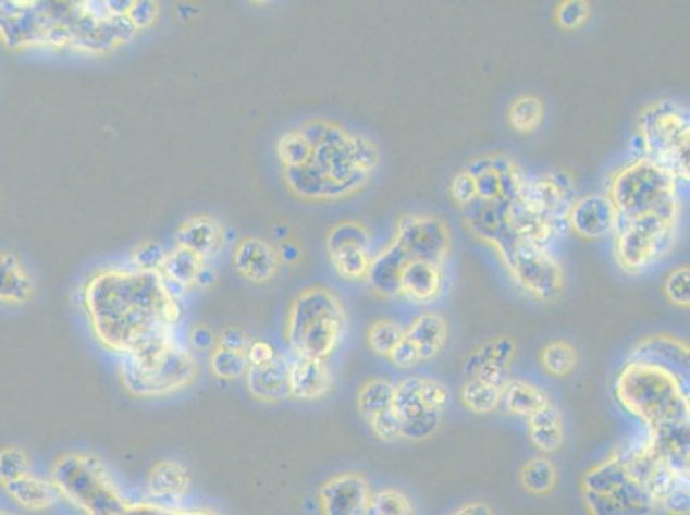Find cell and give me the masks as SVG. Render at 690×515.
I'll use <instances>...</instances> for the list:
<instances>
[{"instance_id": "8992f818", "label": "cell", "mask_w": 690, "mask_h": 515, "mask_svg": "<svg viewBox=\"0 0 690 515\" xmlns=\"http://www.w3.org/2000/svg\"><path fill=\"white\" fill-rule=\"evenodd\" d=\"M677 184L665 167L644 155L615 172L606 196L614 204L618 219L660 217L678 222L682 205Z\"/></svg>"}, {"instance_id": "d6986e66", "label": "cell", "mask_w": 690, "mask_h": 515, "mask_svg": "<svg viewBox=\"0 0 690 515\" xmlns=\"http://www.w3.org/2000/svg\"><path fill=\"white\" fill-rule=\"evenodd\" d=\"M508 205L510 201H481L475 199L471 205L463 208L464 222L467 229L478 240L490 244L496 253L507 248L512 241L517 240L508 225Z\"/></svg>"}, {"instance_id": "ac0fdd59", "label": "cell", "mask_w": 690, "mask_h": 515, "mask_svg": "<svg viewBox=\"0 0 690 515\" xmlns=\"http://www.w3.org/2000/svg\"><path fill=\"white\" fill-rule=\"evenodd\" d=\"M567 223L582 240L601 241L617 232L618 213L608 196L594 193L574 199Z\"/></svg>"}, {"instance_id": "d4e9b609", "label": "cell", "mask_w": 690, "mask_h": 515, "mask_svg": "<svg viewBox=\"0 0 690 515\" xmlns=\"http://www.w3.org/2000/svg\"><path fill=\"white\" fill-rule=\"evenodd\" d=\"M288 369L291 361L281 353L267 365L249 366L244 378L251 397L263 404H279L291 398Z\"/></svg>"}, {"instance_id": "c3c4849f", "label": "cell", "mask_w": 690, "mask_h": 515, "mask_svg": "<svg viewBox=\"0 0 690 515\" xmlns=\"http://www.w3.org/2000/svg\"><path fill=\"white\" fill-rule=\"evenodd\" d=\"M165 256L167 252L162 244L147 241V243L139 244L133 253V263L139 272L160 273Z\"/></svg>"}, {"instance_id": "9f6ffc18", "label": "cell", "mask_w": 690, "mask_h": 515, "mask_svg": "<svg viewBox=\"0 0 690 515\" xmlns=\"http://www.w3.org/2000/svg\"><path fill=\"white\" fill-rule=\"evenodd\" d=\"M447 515H493L492 507L488 503L475 500V502L464 503L459 508Z\"/></svg>"}, {"instance_id": "ffe728a7", "label": "cell", "mask_w": 690, "mask_h": 515, "mask_svg": "<svg viewBox=\"0 0 690 515\" xmlns=\"http://www.w3.org/2000/svg\"><path fill=\"white\" fill-rule=\"evenodd\" d=\"M517 354V344L510 335L492 339L478 345L469 356H467L466 371L467 378H480L483 382L493 383L496 387H504L510 373L512 363Z\"/></svg>"}, {"instance_id": "816d5d0a", "label": "cell", "mask_w": 690, "mask_h": 515, "mask_svg": "<svg viewBox=\"0 0 690 515\" xmlns=\"http://www.w3.org/2000/svg\"><path fill=\"white\" fill-rule=\"evenodd\" d=\"M392 365L398 369H412L415 366H418L421 361V356H419V351L416 350V345L409 341V339H404L401 344L395 347L394 353L389 356Z\"/></svg>"}, {"instance_id": "ab89813d", "label": "cell", "mask_w": 690, "mask_h": 515, "mask_svg": "<svg viewBox=\"0 0 690 515\" xmlns=\"http://www.w3.org/2000/svg\"><path fill=\"white\" fill-rule=\"evenodd\" d=\"M406 339V329L391 318H380L366 330V344L378 356L389 357Z\"/></svg>"}, {"instance_id": "7bdbcfd3", "label": "cell", "mask_w": 690, "mask_h": 515, "mask_svg": "<svg viewBox=\"0 0 690 515\" xmlns=\"http://www.w3.org/2000/svg\"><path fill=\"white\" fill-rule=\"evenodd\" d=\"M276 155L284 167L303 165L311 155V143L303 131H288L276 143Z\"/></svg>"}, {"instance_id": "5bb4252c", "label": "cell", "mask_w": 690, "mask_h": 515, "mask_svg": "<svg viewBox=\"0 0 690 515\" xmlns=\"http://www.w3.org/2000/svg\"><path fill=\"white\" fill-rule=\"evenodd\" d=\"M330 263L341 279L349 282L366 280L371 265V234L365 223L344 220L326 234Z\"/></svg>"}, {"instance_id": "681fc988", "label": "cell", "mask_w": 690, "mask_h": 515, "mask_svg": "<svg viewBox=\"0 0 690 515\" xmlns=\"http://www.w3.org/2000/svg\"><path fill=\"white\" fill-rule=\"evenodd\" d=\"M451 196L457 207L463 210L467 205H471L476 199L475 177L466 169L457 172L452 179Z\"/></svg>"}, {"instance_id": "7402d4cb", "label": "cell", "mask_w": 690, "mask_h": 515, "mask_svg": "<svg viewBox=\"0 0 690 515\" xmlns=\"http://www.w3.org/2000/svg\"><path fill=\"white\" fill-rule=\"evenodd\" d=\"M232 263L243 279L252 284H264L275 277L281 265V256L279 249L273 248L269 241L246 237L239 241L234 249Z\"/></svg>"}, {"instance_id": "8fae6325", "label": "cell", "mask_w": 690, "mask_h": 515, "mask_svg": "<svg viewBox=\"0 0 690 515\" xmlns=\"http://www.w3.org/2000/svg\"><path fill=\"white\" fill-rule=\"evenodd\" d=\"M498 258L514 284L531 299L550 303L564 293V268L546 248L517 237L498 253Z\"/></svg>"}, {"instance_id": "f1b7e54d", "label": "cell", "mask_w": 690, "mask_h": 515, "mask_svg": "<svg viewBox=\"0 0 690 515\" xmlns=\"http://www.w3.org/2000/svg\"><path fill=\"white\" fill-rule=\"evenodd\" d=\"M442 267L424 260H409L401 275V297L416 305H430L442 293Z\"/></svg>"}, {"instance_id": "d6a6232c", "label": "cell", "mask_w": 690, "mask_h": 515, "mask_svg": "<svg viewBox=\"0 0 690 515\" xmlns=\"http://www.w3.org/2000/svg\"><path fill=\"white\" fill-rule=\"evenodd\" d=\"M550 402L552 398L549 392L528 380L508 378L507 383L502 387V406L516 418H531L532 414L549 406Z\"/></svg>"}, {"instance_id": "4316f807", "label": "cell", "mask_w": 690, "mask_h": 515, "mask_svg": "<svg viewBox=\"0 0 690 515\" xmlns=\"http://www.w3.org/2000/svg\"><path fill=\"white\" fill-rule=\"evenodd\" d=\"M0 488L16 507L32 514L50 511L62 500L52 479L41 478L33 471Z\"/></svg>"}, {"instance_id": "f6af8a7d", "label": "cell", "mask_w": 690, "mask_h": 515, "mask_svg": "<svg viewBox=\"0 0 690 515\" xmlns=\"http://www.w3.org/2000/svg\"><path fill=\"white\" fill-rule=\"evenodd\" d=\"M555 23L562 29L576 32L582 28L591 17V4L586 0H565L555 9Z\"/></svg>"}, {"instance_id": "484cf974", "label": "cell", "mask_w": 690, "mask_h": 515, "mask_svg": "<svg viewBox=\"0 0 690 515\" xmlns=\"http://www.w3.org/2000/svg\"><path fill=\"white\" fill-rule=\"evenodd\" d=\"M409 260L401 244L392 240L385 249L371 258L370 270L366 275V282L371 291L385 299L401 297V275Z\"/></svg>"}, {"instance_id": "cb8c5ba5", "label": "cell", "mask_w": 690, "mask_h": 515, "mask_svg": "<svg viewBox=\"0 0 690 515\" xmlns=\"http://www.w3.org/2000/svg\"><path fill=\"white\" fill-rule=\"evenodd\" d=\"M627 361L650 363L689 377V345L671 335H650L633 345Z\"/></svg>"}, {"instance_id": "52a82bcc", "label": "cell", "mask_w": 690, "mask_h": 515, "mask_svg": "<svg viewBox=\"0 0 690 515\" xmlns=\"http://www.w3.org/2000/svg\"><path fill=\"white\" fill-rule=\"evenodd\" d=\"M50 479L61 499L83 515H122L130 503L102 458L88 452L59 455Z\"/></svg>"}, {"instance_id": "11a10c76", "label": "cell", "mask_w": 690, "mask_h": 515, "mask_svg": "<svg viewBox=\"0 0 690 515\" xmlns=\"http://www.w3.org/2000/svg\"><path fill=\"white\" fill-rule=\"evenodd\" d=\"M189 341H192V345L196 351H213V347L217 345L215 335H213V332H211L208 327H204V324H198V327L192 330Z\"/></svg>"}, {"instance_id": "603a6c76", "label": "cell", "mask_w": 690, "mask_h": 515, "mask_svg": "<svg viewBox=\"0 0 690 515\" xmlns=\"http://www.w3.org/2000/svg\"><path fill=\"white\" fill-rule=\"evenodd\" d=\"M291 398L317 402L332 392L333 375L325 359L296 357L288 369Z\"/></svg>"}, {"instance_id": "7dc6e473", "label": "cell", "mask_w": 690, "mask_h": 515, "mask_svg": "<svg viewBox=\"0 0 690 515\" xmlns=\"http://www.w3.org/2000/svg\"><path fill=\"white\" fill-rule=\"evenodd\" d=\"M122 515H220L217 511L211 508L196 507H171V505H162V503L150 502H135L127 503L126 511L122 512Z\"/></svg>"}, {"instance_id": "f546056e", "label": "cell", "mask_w": 690, "mask_h": 515, "mask_svg": "<svg viewBox=\"0 0 690 515\" xmlns=\"http://www.w3.org/2000/svg\"><path fill=\"white\" fill-rule=\"evenodd\" d=\"M224 243V228L210 216H195L183 222L177 231V246L195 253L207 261L215 256Z\"/></svg>"}, {"instance_id": "e575fe53", "label": "cell", "mask_w": 690, "mask_h": 515, "mask_svg": "<svg viewBox=\"0 0 690 515\" xmlns=\"http://www.w3.org/2000/svg\"><path fill=\"white\" fill-rule=\"evenodd\" d=\"M519 485L526 493L534 496H549L558 487V469L546 455H537L520 467Z\"/></svg>"}, {"instance_id": "4dcf8cb0", "label": "cell", "mask_w": 690, "mask_h": 515, "mask_svg": "<svg viewBox=\"0 0 690 515\" xmlns=\"http://www.w3.org/2000/svg\"><path fill=\"white\" fill-rule=\"evenodd\" d=\"M529 442L543 455L555 454L565 443L564 414L550 402L549 406L526 419Z\"/></svg>"}, {"instance_id": "2e32d148", "label": "cell", "mask_w": 690, "mask_h": 515, "mask_svg": "<svg viewBox=\"0 0 690 515\" xmlns=\"http://www.w3.org/2000/svg\"><path fill=\"white\" fill-rule=\"evenodd\" d=\"M370 481L358 471L333 475L318 490V507L321 515H368L370 514Z\"/></svg>"}, {"instance_id": "ee69618b", "label": "cell", "mask_w": 690, "mask_h": 515, "mask_svg": "<svg viewBox=\"0 0 690 515\" xmlns=\"http://www.w3.org/2000/svg\"><path fill=\"white\" fill-rule=\"evenodd\" d=\"M32 473V461L23 449L8 445L0 449V487L13 483Z\"/></svg>"}, {"instance_id": "b9f144b4", "label": "cell", "mask_w": 690, "mask_h": 515, "mask_svg": "<svg viewBox=\"0 0 690 515\" xmlns=\"http://www.w3.org/2000/svg\"><path fill=\"white\" fill-rule=\"evenodd\" d=\"M368 515H416V507L407 493L389 487L373 491Z\"/></svg>"}, {"instance_id": "7a4b0ae2", "label": "cell", "mask_w": 690, "mask_h": 515, "mask_svg": "<svg viewBox=\"0 0 690 515\" xmlns=\"http://www.w3.org/2000/svg\"><path fill=\"white\" fill-rule=\"evenodd\" d=\"M311 143L308 162L284 167L288 189L308 201H337L365 189L380 165L377 143L335 122L309 121L299 127Z\"/></svg>"}, {"instance_id": "6f0895ef", "label": "cell", "mask_w": 690, "mask_h": 515, "mask_svg": "<svg viewBox=\"0 0 690 515\" xmlns=\"http://www.w3.org/2000/svg\"><path fill=\"white\" fill-rule=\"evenodd\" d=\"M279 256H281V258H284V260H287V261H296V260H299L300 252H299V248H297L296 244L284 243V246H282L281 252H279Z\"/></svg>"}, {"instance_id": "db71d44e", "label": "cell", "mask_w": 690, "mask_h": 515, "mask_svg": "<svg viewBox=\"0 0 690 515\" xmlns=\"http://www.w3.org/2000/svg\"><path fill=\"white\" fill-rule=\"evenodd\" d=\"M251 341V335H249L248 332H244L243 329L232 327V329H225L224 332L220 333V338H217V345H219V347H224V350L246 353L249 342Z\"/></svg>"}, {"instance_id": "9c48e42d", "label": "cell", "mask_w": 690, "mask_h": 515, "mask_svg": "<svg viewBox=\"0 0 690 515\" xmlns=\"http://www.w3.org/2000/svg\"><path fill=\"white\" fill-rule=\"evenodd\" d=\"M639 138L645 157L665 167L677 181L690 179V122L683 107L660 100L642 110Z\"/></svg>"}, {"instance_id": "1f68e13d", "label": "cell", "mask_w": 690, "mask_h": 515, "mask_svg": "<svg viewBox=\"0 0 690 515\" xmlns=\"http://www.w3.org/2000/svg\"><path fill=\"white\" fill-rule=\"evenodd\" d=\"M407 339L416 345L421 361L435 359L448 341V323L435 311L421 312L406 329Z\"/></svg>"}, {"instance_id": "f35d334b", "label": "cell", "mask_w": 690, "mask_h": 515, "mask_svg": "<svg viewBox=\"0 0 690 515\" xmlns=\"http://www.w3.org/2000/svg\"><path fill=\"white\" fill-rule=\"evenodd\" d=\"M540 363L550 377L567 378L576 371L579 356L570 342L553 341L541 350Z\"/></svg>"}, {"instance_id": "e0dca14e", "label": "cell", "mask_w": 690, "mask_h": 515, "mask_svg": "<svg viewBox=\"0 0 690 515\" xmlns=\"http://www.w3.org/2000/svg\"><path fill=\"white\" fill-rule=\"evenodd\" d=\"M522 198L531 205L541 216L549 217L558 225V222L569 216L574 204V181L569 172L558 171L553 174L540 175V177L526 181L522 189Z\"/></svg>"}, {"instance_id": "ba28073f", "label": "cell", "mask_w": 690, "mask_h": 515, "mask_svg": "<svg viewBox=\"0 0 690 515\" xmlns=\"http://www.w3.org/2000/svg\"><path fill=\"white\" fill-rule=\"evenodd\" d=\"M589 515H654L656 503L630 469L627 455L615 454L591 467L581 479Z\"/></svg>"}, {"instance_id": "8d00e7d4", "label": "cell", "mask_w": 690, "mask_h": 515, "mask_svg": "<svg viewBox=\"0 0 690 515\" xmlns=\"http://www.w3.org/2000/svg\"><path fill=\"white\" fill-rule=\"evenodd\" d=\"M546 107L538 95H520L508 107V124L519 134H531L540 130Z\"/></svg>"}, {"instance_id": "836d02e7", "label": "cell", "mask_w": 690, "mask_h": 515, "mask_svg": "<svg viewBox=\"0 0 690 515\" xmlns=\"http://www.w3.org/2000/svg\"><path fill=\"white\" fill-rule=\"evenodd\" d=\"M32 277L26 273L14 253H0V301L21 305L32 297Z\"/></svg>"}, {"instance_id": "9a60e30c", "label": "cell", "mask_w": 690, "mask_h": 515, "mask_svg": "<svg viewBox=\"0 0 690 515\" xmlns=\"http://www.w3.org/2000/svg\"><path fill=\"white\" fill-rule=\"evenodd\" d=\"M395 383L389 378L374 377L359 387L356 407L374 439L383 443L401 440V428L394 409Z\"/></svg>"}, {"instance_id": "3957f363", "label": "cell", "mask_w": 690, "mask_h": 515, "mask_svg": "<svg viewBox=\"0 0 690 515\" xmlns=\"http://www.w3.org/2000/svg\"><path fill=\"white\" fill-rule=\"evenodd\" d=\"M615 397L650 430L689 425V377L663 366L626 361L618 371Z\"/></svg>"}, {"instance_id": "bcb514c9", "label": "cell", "mask_w": 690, "mask_h": 515, "mask_svg": "<svg viewBox=\"0 0 690 515\" xmlns=\"http://www.w3.org/2000/svg\"><path fill=\"white\" fill-rule=\"evenodd\" d=\"M663 293L666 299L677 308L689 309L690 306V268L678 267L674 272L668 273L663 284Z\"/></svg>"}, {"instance_id": "44dd1931", "label": "cell", "mask_w": 690, "mask_h": 515, "mask_svg": "<svg viewBox=\"0 0 690 515\" xmlns=\"http://www.w3.org/2000/svg\"><path fill=\"white\" fill-rule=\"evenodd\" d=\"M193 475L186 464L175 458H162L150 467L145 481L150 502L180 507V503L189 495Z\"/></svg>"}, {"instance_id": "680465c9", "label": "cell", "mask_w": 690, "mask_h": 515, "mask_svg": "<svg viewBox=\"0 0 690 515\" xmlns=\"http://www.w3.org/2000/svg\"><path fill=\"white\" fill-rule=\"evenodd\" d=\"M0 515H17V514H14L13 511H8V508H0Z\"/></svg>"}, {"instance_id": "83f0119b", "label": "cell", "mask_w": 690, "mask_h": 515, "mask_svg": "<svg viewBox=\"0 0 690 515\" xmlns=\"http://www.w3.org/2000/svg\"><path fill=\"white\" fill-rule=\"evenodd\" d=\"M508 225L519 240L546 248L556 236L558 225L549 217L541 216L522 198V193L508 205Z\"/></svg>"}, {"instance_id": "f907efd6", "label": "cell", "mask_w": 690, "mask_h": 515, "mask_svg": "<svg viewBox=\"0 0 690 515\" xmlns=\"http://www.w3.org/2000/svg\"><path fill=\"white\" fill-rule=\"evenodd\" d=\"M157 14H159L157 2L141 0V2H131L126 17L133 28L145 29L153 25V21L157 20Z\"/></svg>"}, {"instance_id": "5b68a950", "label": "cell", "mask_w": 690, "mask_h": 515, "mask_svg": "<svg viewBox=\"0 0 690 515\" xmlns=\"http://www.w3.org/2000/svg\"><path fill=\"white\" fill-rule=\"evenodd\" d=\"M347 327L342 301L330 289H303L288 306L285 339L296 357L325 359L341 345Z\"/></svg>"}, {"instance_id": "74e56055", "label": "cell", "mask_w": 690, "mask_h": 515, "mask_svg": "<svg viewBox=\"0 0 690 515\" xmlns=\"http://www.w3.org/2000/svg\"><path fill=\"white\" fill-rule=\"evenodd\" d=\"M466 409L475 414H492L502 406V387L483 382L480 378H467L460 390Z\"/></svg>"}, {"instance_id": "60d3db41", "label": "cell", "mask_w": 690, "mask_h": 515, "mask_svg": "<svg viewBox=\"0 0 690 515\" xmlns=\"http://www.w3.org/2000/svg\"><path fill=\"white\" fill-rule=\"evenodd\" d=\"M248 357L241 351L224 350L215 345L210 354L211 373L224 382H234L246 377L248 371Z\"/></svg>"}, {"instance_id": "4fadbf2b", "label": "cell", "mask_w": 690, "mask_h": 515, "mask_svg": "<svg viewBox=\"0 0 690 515\" xmlns=\"http://www.w3.org/2000/svg\"><path fill=\"white\" fill-rule=\"evenodd\" d=\"M394 241L410 260H424L443 267L452 252V232L447 223L428 213H404L395 223Z\"/></svg>"}, {"instance_id": "6da1fadb", "label": "cell", "mask_w": 690, "mask_h": 515, "mask_svg": "<svg viewBox=\"0 0 690 515\" xmlns=\"http://www.w3.org/2000/svg\"><path fill=\"white\" fill-rule=\"evenodd\" d=\"M86 317L98 344L127 356L169 335L181 320V305L160 273L107 268L95 273L83 293Z\"/></svg>"}, {"instance_id": "277c9868", "label": "cell", "mask_w": 690, "mask_h": 515, "mask_svg": "<svg viewBox=\"0 0 690 515\" xmlns=\"http://www.w3.org/2000/svg\"><path fill=\"white\" fill-rule=\"evenodd\" d=\"M199 368L192 351L169 335L155 339L135 353L122 356L119 378L127 394L136 398H160L189 389Z\"/></svg>"}, {"instance_id": "7c38bea8", "label": "cell", "mask_w": 690, "mask_h": 515, "mask_svg": "<svg viewBox=\"0 0 690 515\" xmlns=\"http://www.w3.org/2000/svg\"><path fill=\"white\" fill-rule=\"evenodd\" d=\"M677 222L660 217L618 219L615 256L618 267L630 275L650 270L656 261L670 252Z\"/></svg>"}, {"instance_id": "30bf717a", "label": "cell", "mask_w": 690, "mask_h": 515, "mask_svg": "<svg viewBox=\"0 0 690 515\" xmlns=\"http://www.w3.org/2000/svg\"><path fill=\"white\" fill-rule=\"evenodd\" d=\"M451 404V390L430 377H406L395 383L394 409L401 439L422 442L433 437Z\"/></svg>"}, {"instance_id": "d590c367", "label": "cell", "mask_w": 690, "mask_h": 515, "mask_svg": "<svg viewBox=\"0 0 690 515\" xmlns=\"http://www.w3.org/2000/svg\"><path fill=\"white\" fill-rule=\"evenodd\" d=\"M204 267L205 260H201L199 256L177 246L174 252L167 253L160 275L165 282H172L177 287H192L196 285V280Z\"/></svg>"}, {"instance_id": "f5cc1de1", "label": "cell", "mask_w": 690, "mask_h": 515, "mask_svg": "<svg viewBox=\"0 0 690 515\" xmlns=\"http://www.w3.org/2000/svg\"><path fill=\"white\" fill-rule=\"evenodd\" d=\"M276 356H279V351L270 342L260 341V339L249 342L248 350H246L249 366L267 365V363L273 361Z\"/></svg>"}]
</instances>
